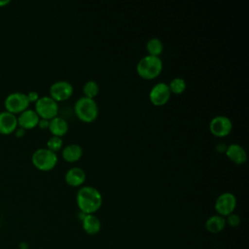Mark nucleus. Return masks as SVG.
<instances>
[{
    "instance_id": "f257e3e1",
    "label": "nucleus",
    "mask_w": 249,
    "mask_h": 249,
    "mask_svg": "<svg viewBox=\"0 0 249 249\" xmlns=\"http://www.w3.org/2000/svg\"><path fill=\"white\" fill-rule=\"evenodd\" d=\"M101 193L92 186L81 187L76 195V202L81 212L94 214L102 205Z\"/></svg>"
},
{
    "instance_id": "f03ea898",
    "label": "nucleus",
    "mask_w": 249,
    "mask_h": 249,
    "mask_svg": "<svg viewBox=\"0 0 249 249\" xmlns=\"http://www.w3.org/2000/svg\"><path fill=\"white\" fill-rule=\"evenodd\" d=\"M162 67L163 63L160 56L147 54L137 62L136 72L142 79L153 80L160 74Z\"/></svg>"
},
{
    "instance_id": "7ed1b4c3",
    "label": "nucleus",
    "mask_w": 249,
    "mask_h": 249,
    "mask_svg": "<svg viewBox=\"0 0 249 249\" xmlns=\"http://www.w3.org/2000/svg\"><path fill=\"white\" fill-rule=\"evenodd\" d=\"M74 111L77 118L85 123H91L95 121L99 112L96 101L86 96H82L76 100L74 104Z\"/></svg>"
},
{
    "instance_id": "20e7f679",
    "label": "nucleus",
    "mask_w": 249,
    "mask_h": 249,
    "mask_svg": "<svg viewBox=\"0 0 249 249\" xmlns=\"http://www.w3.org/2000/svg\"><path fill=\"white\" fill-rule=\"evenodd\" d=\"M58 158L56 153L51 151L48 148H38L36 149L32 156L31 161L33 165L41 171H50L57 163Z\"/></svg>"
},
{
    "instance_id": "39448f33",
    "label": "nucleus",
    "mask_w": 249,
    "mask_h": 249,
    "mask_svg": "<svg viewBox=\"0 0 249 249\" xmlns=\"http://www.w3.org/2000/svg\"><path fill=\"white\" fill-rule=\"evenodd\" d=\"M29 101L27 99L26 93L21 91H15L9 93L5 100H4V106L6 111L14 114L17 116V114H20L24 110H26L29 107Z\"/></svg>"
},
{
    "instance_id": "423d86ee",
    "label": "nucleus",
    "mask_w": 249,
    "mask_h": 249,
    "mask_svg": "<svg viewBox=\"0 0 249 249\" xmlns=\"http://www.w3.org/2000/svg\"><path fill=\"white\" fill-rule=\"evenodd\" d=\"M34 110L41 119L50 121L58 114V102L53 99L50 95L41 96L35 102Z\"/></svg>"
},
{
    "instance_id": "0eeeda50",
    "label": "nucleus",
    "mask_w": 249,
    "mask_h": 249,
    "mask_svg": "<svg viewBox=\"0 0 249 249\" xmlns=\"http://www.w3.org/2000/svg\"><path fill=\"white\" fill-rule=\"evenodd\" d=\"M214 207L218 215L226 217L233 213L236 207V197L232 193H230V192L222 193L216 198Z\"/></svg>"
},
{
    "instance_id": "6e6552de",
    "label": "nucleus",
    "mask_w": 249,
    "mask_h": 249,
    "mask_svg": "<svg viewBox=\"0 0 249 249\" xmlns=\"http://www.w3.org/2000/svg\"><path fill=\"white\" fill-rule=\"evenodd\" d=\"M209 129L213 135L217 137H225L231 133L232 129V122L225 115H217L211 119Z\"/></svg>"
},
{
    "instance_id": "1a4fd4ad",
    "label": "nucleus",
    "mask_w": 249,
    "mask_h": 249,
    "mask_svg": "<svg viewBox=\"0 0 249 249\" xmlns=\"http://www.w3.org/2000/svg\"><path fill=\"white\" fill-rule=\"evenodd\" d=\"M171 96V92L168 84L164 82H159L155 84L149 92L150 101L156 106H162L166 104Z\"/></svg>"
},
{
    "instance_id": "9d476101",
    "label": "nucleus",
    "mask_w": 249,
    "mask_h": 249,
    "mask_svg": "<svg viewBox=\"0 0 249 249\" xmlns=\"http://www.w3.org/2000/svg\"><path fill=\"white\" fill-rule=\"evenodd\" d=\"M73 86L70 82L59 80L53 83L50 87V96L56 102L64 101L73 94Z\"/></svg>"
},
{
    "instance_id": "9b49d317",
    "label": "nucleus",
    "mask_w": 249,
    "mask_h": 249,
    "mask_svg": "<svg viewBox=\"0 0 249 249\" xmlns=\"http://www.w3.org/2000/svg\"><path fill=\"white\" fill-rule=\"evenodd\" d=\"M18 119V126L21 127L23 129H32L38 125L40 117L33 109L27 108L18 116H17Z\"/></svg>"
},
{
    "instance_id": "f8f14e48",
    "label": "nucleus",
    "mask_w": 249,
    "mask_h": 249,
    "mask_svg": "<svg viewBox=\"0 0 249 249\" xmlns=\"http://www.w3.org/2000/svg\"><path fill=\"white\" fill-rule=\"evenodd\" d=\"M18 127V119L17 116L8 112L2 111L0 112V134L9 135Z\"/></svg>"
},
{
    "instance_id": "ddd939ff",
    "label": "nucleus",
    "mask_w": 249,
    "mask_h": 249,
    "mask_svg": "<svg viewBox=\"0 0 249 249\" xmlns=\"http://www.w3.org/2000/svg\"><path fill=\"white\" fill-rule=\"evenodd\" d=\"M226 156L235 164H243L247 160L246 150L237 143H232L227 146Z\"/></svg>"
},
{
    "instance_id": "4468645a",
    "label": "nucleus",
    "mask_w": 249,
    "mask_h": 249,
    "mask_svg": "<svg viewBox=\"0 0 249 249\" xmlns=\"http://www.w3.org/2000/svg\"><path fill=\"white\" fill-rule=\"evenodd\" d=\"M87 174L85 170L79 166L70 167L64 176L65 182L71 187H80L86 181Z\"/></svg>"
},
{
    "instance_id": "2eb2a0df",
    "label": "nucleus",
    "mask_w": 249,
    "mask_h": 249,
    "mask_svg": "<svg viewBox=\"0 0 249 249\" xmlns=\"http://www.w3.org/2000/svg\"><path fill=\"white\" fill-rule=\"evenodd\" d=\"M69 125L67 121L62 117H54L52 120H50L49 124V130L53 134V136H58L62 137L68 132Z\"/></svg>"
},
{
    "instance_id": "dca6fc26",
    "label": "nucleus",
    "mask_w": 249,
    "mask_h": 249,
    "mask_svg": "<svg viewBox=\"0 0 249 249\" xmlns=\"http://www.w3.org/2000/svg\"><path fill=\"white\" fill-rule=\"evenodd\" d=\"M82 226L88 234H96L101 229V222L94 214H85L82 219Z\"/></svg>"
},
{
    "instance_id": "f3484780",
    "label": "nucleus",
    "mask_w": 249,
    "mask_h": 249,
    "mask_svg": "<svg viewBox=\"0 0 249 249\" xmlns=\"http://www.w3.org/2000/svg\"><path fill=\"white\" fill-rule=\"evenodd\" d=\"M83 156V148L76 143H71L63 147L62 158L68 162L78 161Z\"/></svg>"
},
{
    "instance_id": "a211bd4d",
    "label": "nucleus",
    "mask_w": 249,
    "mask_h": 249,
    "mask_svg": "<svg viewBox=\"0 0 249 249\" xmlns=\"http://www.w3.org/2000/svg\"><path fill=\"white\" fill-rule=\"evenodd\" d=\"M226 219L221 215H212L205 222V228L209 232L218 233L225 229Z\"/></svg>"
},
{
    "instance_id": "6ab92c4d",
    "label": "nucleus",
    "mask_w": 249,
    "mask_h": 249,
    "mask_svg": "<svg viewBox=\"0 0 249 249\" xmlns=\"http://www.w3.org/2000/svg\"><path fill=\"white\" fill-rule=\"evenodd\" d=\"M146 50L150 55L160 56L163 52V43L160 39L153 37L147 41Z\"/></svg>"
},
{
    "instance_id": "aec40b11",
    "label": "nucleus",
    "mask_w": 249,
    "mask_h": 249,
    "mask_svg": "<svg viewBox=\"0 0 249 249\" xmlns=\"http://www.w3.org/2000/svg\"><path fill=\"white\" fill-rule=\"evenodd\" d=\"M83 92L84 96L94 99L99 92V85L94 80H89L83 86Z\"/></svg>"
},
{
    "instance_id": "412c9836",
    "label": "nucleus",
    "mask_w": 249,
    "mask_h": 249,
    "mask_svg": "<svg viewBox=\"0 0 249 249\" xmlns=\"http://www.w3.org/2000/svg\"><path fill=\"white\" fill-rule=\"evenodd\" d=\"M168 87H169L171 93L181 94L182 92L185 91V89L187 88V83H186L185 79H183L181 77H175L170 81V83L168 84Z\"/></svg>"
},
{
    "instance_id": "4be33fe9",
    "label": "nucleus",
    "mask_w": 249,
    "mask_h": 249,
    "mask_svg": "<svg viewBox=\"0 0 249 249\" xmlns=\"http://www.w3.org/2000/svg\"><path fill=\"white\" fill-rule=\"evenodd\" d=\"M63 146V141L61 137L58 136H51L48 141H47V148L50 149L51 151L56 153L57 151H59Z\"/></svg>"
},
{
    "instance_id": "5701e85b",
    "label": "nucleus",
    "mask_w": 249,
    "mask_h": 249,
    "mask_svg": "<svg viewBox=\"0 0 249 249\" xmlns=\"http://www.w3.org/2000/svg\"><path fill=\"white\" fill-rule=\"evenodd\" d=\"M226 223H228L231 227H237L240 224V217L237 214L231 213L227 216Z\"/></svg>"
},
{
    "instance_id": "b1692460",
    "label": "nucleus",
    "mask_w": 249,
    "mask_h": 249,
    "mask_svg": "<svg viewBox=\"0 0 249 249\" xmlns=\"http://www.w3.org/2000/svg\"><path fill=\"white\" fill-rule=\"evenodd\" d=\"M26 96H27V99H28L29 103H32V102L35 103L39 99V97H40L39 93L37 91H35V90H31V91L27 92Z\"/></svg>"
},
{
    "instance_id": "393cba45",
    "label": "nucleus",
    "mask_w": 249,
    "mask_h": 249,
    "mask_svg": "<svg viewBox=\"0 0 249 249\" xmlns=\"http://www.w3.org/2000/svg\"><path fill=\"white\" fill-rule=\"evenodd\" d=\"M49 124H50V121H49V120L41 119V118H40L37 126H39V127L42 128V129H46V128H49Z\"/></svg>"
},
{
    "instance_id": "a878e982",
    "label": "nucleus",
    "mask_w": 249,
    "mask_h": 249,
    "mask_svg": "<svg viewBox=\"0 0 249 249\" xmlns=\"http://www.w3.org/2000/svg\"><path fill=\"white\" fill-rule=\"evenodd\" d=\"M227 146H228V145H226V144H225V143H223V142L218 143V144L216 145V150H217L218 152H221V153L226 152V150H227Z\"/></svg>"
},
{
    "instance_id": "bb28decb",
    "label": "nucleus",
    "mask_w": 249,
    "mask_h": 249,
    "mask_svg": "<svg viewBox=\"0 0 249 249\" xmlns=\"http://www.w3.org/2000/svg\"><path fill=\"white\" fill-rule=\"evenodd\" d=\"M15 134H16L17 137H21V136H23L25 134V129L18 126L17 129L15 130Z\"/></svg>"
},
{
    "instance_id": "cd10ccee",
    "label": "nucleus",
    "mask_w": 249,
    "mask_h": 249,
    "mask_svg": "<svg viewBox=\"0 0 249 249\" xmlns=\"http://www.w3.org/2000/svg\"><path fill=\"white\" fill-rule=\"evenodd\" d=\"M10 3L9 0H0V7H5Z\"/></svg>"
}]
</instances>
